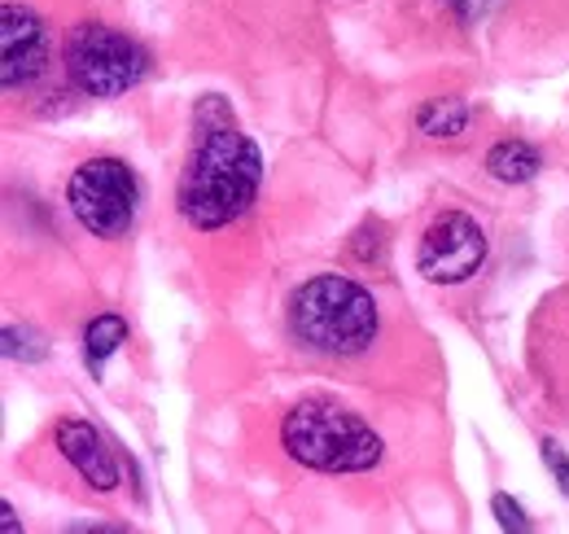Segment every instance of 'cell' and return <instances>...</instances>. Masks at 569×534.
Returning a JSON list of instances; mask_svg holds the SVG:
<instances>
[{"label":"cell","mask_w":569,"mask_h":534,"mask_svg":"<svg viewBox=\"0 0 569 534\" xmlns=\"http://www.w3.org/2000/svg\"><path fill=\"white\" fill-rule=\"evenodd\" d=\"M0 513H4V534H18V513H13V504H9V500L0 504Z\"/></svg>","instance_id":"obj_15"},{"label":"cell","mask_w":569,"mask_h":534,"mask_svg":"<svg viewBox=\"0 0 569 534\" xmlns=\"http://www.w3.org/2000/svg\"><path fill=\"white\" fill-rule=\"evenodd\" d=\"M451 4H456V9H460V13H473V9H478V4H482V0H451Z\"/></svg>","instance_id":"obj_16"},{"label":"cell","mask_w":569,"mask_h":534,"mask_svg":"<svg viewBox=\"0 0 569 534\" xmlns=\"http://www.w3.org/2000/svg\"><path fill=\"white\" fill-rule=\"evenodd\" d=\"M543 171V154L530 140H499L487 154V176L499 185H530Z\"/></svg>","instance_id":"obj_9"},{"label":"cell","mask_w":569,"mask_h":534,"mask_svg":"<svg viewBox=\"0 0 569 534\" xmlns=\"http://www.w3.org/2000/svg\"><path fill=\"white\" fill-rule=\"evenodd\" d=\"M487 255H491V241L482 224L465 210H442L417 246V271L429 285H465L482 271Z\"/></svg>","instance_id":"obj_6"},{"label":"cell","mask_w":569,"mask_h":534,"mask_svg":"<svg viewBox=\"0 0 569 534\" xmlns=\"http://www.w3.org/2000/svg\"><path fill=\"white\" fill-rule=\"evenodd\" d=\"M0 350L13 364H44L49 359V342H44V334H36L31 325H4Z\"/></svg>","instance_id":"obj_12"},{"label":"cell","mask_w":569,"mask_h":534,"mask_svg":"<svg viewBox=\"0 0 569 534\" xmlns=\"http://www.w3.org/2000/svg\"><path fill=\"white\" fill-rule=\"evenodd\" d=\"M491 513H496L499 531H512V534H530L535 526H530V517H526V508L512 500V495H491Z\"/></svg>","instance_id":"obj_13"},{"label":"cell","mask_w":569,"mask_h":534,"mask_svg":"<svg viewBox=\"0 0 569 534\" xmlns=\"http://www.w3.org/2000/svg\"><path fill=\"white\" fill-rule=\"evenodd\" d=\"M284 325H289V337L311 355L356 359V355H368L372 342L381 337V307L359 280L320 271L293 285L284 303Z\"/></svg>","instance_id":"obj_2"},{"label":"cell","mask_w":569,"mask_h":534,"mask_svg":"<svg viewBox=\"0 0 569 534\" xmlns=\"http://www.w3.org/2000/svg\"><path fill=\"white\" fill-rule=\"evenodd\" d=\"M53 443H58L62 461H67L92 491H101V495L119 491V461H114V452L106 447V438H101L88 421L62 416V421L53 425Z\"/></svg>","instance_id":"obj_8"},{"label":"cell","mask_w":569,"mask_h":534,"mask_svg":"<svg viewBox=\"0 0 569 534\" xmlns=\"http://www.w3.org/2000/svg\"><path fill=\"white\" fill-rule=\"evenodd\" d=\"M123 342H128V320L123 316H114V312L92 316L88 329H83V364H88V373L101 377L106 364L123 350Z\"/></svg>","instance_id":"obj_10"},{"label":"cell","mask_w":569,"mask_h":534,"mask_svg":"<svg viewBox=\"0 0 569 534\" xmlns=\"http://www.w3.org/2000/svg\"><path fill=\"white\" fill-rule=\"evenodd\" d=\"M53 67V31L49 22L22 4L4 0L0 4V83L4 92H27L36 88Z\"/></svg>","instance_id":"obj_7"},{"label":"cell","mask_w":569,"mask_h":534,"mask_svg":"<svg viewBox=\"0 0 569 534\" xmlns=\"http://www.w3.org/2000/svg\"><path fill=\"white\" fill-rule=\"evenodd\" d=\"M281 447L311 473H368L381 465V434L333 399H302L281 416Z\"/></svg>","instance_id":"obj_3"},{"label":"cell","mask_w":569,"mask_h":534,"mask_svg":"<svg viewBox=\"0 0 569 534\" xmlns=\"http://www.w3.org/2000/svg\"><path fill=\"white\" fill-rule=\"evenodd\" d=\"M67 201H71V215L79 219L83 233H92L101 241H119L137 224L141 180H137L132 162H123V158H88L71 171Z\"/></svg>","instance_id":"obj_5"},{"label":"cell","mask_w":569,"mask_h":534,"mask_svg":"<svg viewBox=\"0 0 569 534\" xmlns=\"http://www.w3.org/2000/svg\"><path fill=\"white\" fill-rule=\"evenodd\" d=\"M539 452H543V465H548V473H552L557 491L569 500V452L557 443V438H543V443H539Z\"/></svg>","instance_id":"obj_14"},{"label":"cell","mask_w":569,"mask_h":534,"mask_svg":"<svg viewBox=\"0 0 569 534\" xmlns=\"http://www.w3.org/2000/svg\"><path fill=\"white\" fill-rule=\"evenodd\" d=\"M62 67L79 97L110 101L141 88L149 75V53L141 49V40L110 22H74L62 44Z\"/></svg>","instance_id":"obj_4"},{"label":"cell","mask_w":569,"mask_h":534,"mask_svg":"<svg viewBox=\"0 0 569 534\" xmlns=\"http://www.w3.org/2000/svg\"><path fill=\"white\" fill-rule=\"evenodd\" d=\"M263 185V154L250 136L237 128L232 106L207 92L193 110V145L176 185V210L189 228L219 233L237 224Z\"/></svg>","instance_id":"obj_1"},{"label":"cell","mask_w":569,"mask_h":534,"mask_svg":"<svg viewBox=\"0 0 569 534\" xmlns=\"http://www.w3.org/2000/svg\"><path fill=\"white\" fill-rule=\"evenodd\" d=\"M469 119H473V110H469L465 97H433V101H426V106L417 110V128L426 136H433V140L460 136L469 128Z\"/></svg>","instance_id":"obj_11"}]
</instances>
